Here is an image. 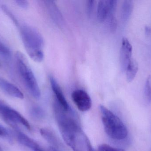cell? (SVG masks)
Instances as JSON below:
<instances>
[{
    "label": "cell",
    "mask_w": 151,
    "mask_h": 151,
    "mask_svg": "<svg viewBox=\"0 0 151 151\" xmlns=\"http://www.w3.org/2000/svg\"><path fill=\"white\" fill-rule=\"evenodd\" d=\"M55 118L63 138L73 151H93L88 137L75 118L56 100L54 105Z\"/></svg>",
    "instance_id": "1"
},
{
    "label": "cell",
    "mask_w": 151,
    "mask_h": 151,
    "mask_svg": "<svg viewBox=\"0 0 151 151\" xmlns=\"http://www.w3.org/2000/svg\"><path fill=\"white\" fill-rule=\"evenodd\" d=\"M18 27L24 47L28 56L35 62H41L44 59L43 37L36 29L31 26L24 25H19Z\"/></svg>",
    "instance_id": "2"
},
{
    "label": "cell",
    "mask_w": 151,
    "mask_h": 151,
    "mask_svg": "<svg viewBox=\"0 0 151 151\" xmlns=\"http://www.w3.org/2000/svg\"><path fill=\"white\" fill-rule=\"evenodd\" d=\"M99 109L104 128L107 135L115 140L125 139L127 136L128 130L120 119L104 105H100Z\"/></svg>",
    "instance_id": "3"
},
{
    "label": "cell",
    "mask_w": 151,
    "mask_h": 151,
    "mask_svg": "<svg viewBox=\"0 0 151 151\" xmlns=\"http://www.w3.org/2000/svg\"><path fill=\"white\" fill-rule=\"evenodd\" d=\"M15 56L19 73L26 87L33 97L39 99L40 97V90L27 60L24 55L19 51L16 53Z\"/></svg>",
    "instance_id": "4"
},
{
    "label": "cell",
    "mask_w": 151,
    "mask_h": 151,
    "mask_svg": "<svg viewBox=\"0 0 151 151\" xmlns=\"http://www.w3.org/2000/svg\"><path fill=\"white\" fill-rule=\"evenodd\" d=\"M0 118L12 127L16 128L17 124L19 123L28 130L31 129L30 124L23 116L1 100H0Z\"/></svg>",
    "instance_id": "5"
},
{
    "label": "cell",
    "mask_w": 151,
    "mask_h": 151,
    "mask_svg": "<svg viewBox=\"0 0 151 151\" xmlns=\"http://www.w3.org/2000/svg\"><path fill=\"white\" fill-rule=\"evenodd\" d=\"M72 98L78 110L81 111H87L91 108V98L84 90L81 89L74 90L72 94Z\"/></svg>",
    "instance_id": "6"
},
{
    "label": "cell",
    "mask_w": 151,
    "mask_h": 151,
    "mask_svg": "<svg viewBox=\"0 0 151 151\" xmlns=\"http://www.w3.org/2000/svg\"><path fill=\"white\" fill-rule=\"evenodd\" d=\"M117 7V1H99L97 9V17L98 21L100 23L105 21L108 18L110 12L116 11Z\"/></svg>",
    "instance_id": "7"
},
{
    "label": "cell",
    "mask_w": 151,
    "mask_h": 151,
    "mask_svg": "<svg viewBox=\"0 0 151 151\" xmlns=\"http://www.w3.org/2000/svg\"><path fill=\"white\" fill-rule=\"evenodd\" d=\"M133 47L127 38H123L120 50L121 66L122 70L126 71L127 67L132 59Z\"/></svg>",
    "instance_id": "8"
},
{
    "label": "cell",
    "mask_w": 151,
    "mask_h": 151,
    "mask_svg": "<svg viewBox=\"0 0 151 151\" xmlns=\"http://www.w3.org/2000/svg\"><path fill=\"white\" fill-rule=\"evenodd\" d=\"M50 84L53 92L55 95L56 101L63 108L65 111H68L70 109L69 104L66 100L65 97L58 83L55 79L52 77H50Z\"/></svg>",
    "instance_id": "9"
},
{
    "label": "cell",
    "mask_w": 151,
    "mask_h": 151,
    "mask_svg": "<svg viewBox=\"0 0 151 151\" xmlns=\"http://www.w3.org/2000/svg\"><path fill=\"white\" fill-rule=\"evenodd\" d=\"M0 88L11 96L23 99L24 95L20 90L14 84L0 77Z\"/></svg>",
    "instance_id": "10"
},
{
    "label": "cell",
    "mask_w": 151,
    "mask_h": 151,
    "mask_svg": "<svg viewBox=\"0 0 151 151\" xmlns=\"http://www.w3.org/2000/svg\"><path fill=\"white\" fill-rule=\"evenodd\" d=\"M45 2L46 7L54 21L59 25L62 24L63 22V17L55 3L52 1H47Z\"/></svg>",
    "instance_id": "11"
},
{
    "label": "cell",
    "mask_w": 151,
    "mask_h": 151,
    "mask_svg": "<svg viewBox=\"0 0 151 151\" xmlns=\"http://www.w3.org/2000/svg\"><path fill=\"white\" fill-rule=\"evenodd\" d=\"M134 8V2L131 0H126L122 6L121 18L124 22L128 21L132 15Z\"/></svg>",
    "instance_id": "12"
},
{
    "label": "cell",
    "mask_w": 151,
    "mask_h": 151,
    "mask_svg": "<svg viewBox=\"0 0 151 151\" xmlns=\"http://www.w3.org/2000/svg\"><path fill=\"white\" fill-rule=\"evenodd\" d=\"M17 137L20 143L33 151L40 147V145L32 139L21 132H17Z\"/></svg>",
    "instance_id": "13"
},
{
    "label": "cell",
    "mask_w": 151,
    "mask_h": 151,
    "mask_svg": "<svg viewBox=\"0 0 151 151\" xmlns=\"http://www.w3.org/2000/svg\"><path fill=\"white\" fill-rule=\"evenodd\" d=\"M138 64L136 60L132 59L126 69V77L129 82H131L135 78L138 72Z\"/></svg>",
    "instance_id": "14"
},
{
    "label": "cell",
    "mask_w": 151,
    "mask_h": 151,
    "mask_svg": "<svg viewBox=\"0 0 151 151\" xmlns=\"http://www.w3.org/2000/svg\"><path fill=\"white\" fill-rule=\"evenodd\" d=\"M40 134L43 138L54 147H58V142L55 134L49 129L43 128L40 129Z\"/></svg>",
    "instance_id": "15"
},
{
    "label": "cell",
    "mask_w": 151,
    "mask_h": 151,
    "mask_svg": "<svg viewBox=\"0 0 151 151\" xmlns=\"http://www.w3.org/2000/svg\"><path fill=\"white\" fill-rule=\"evenodd\" d=\"M144 98L147 103H151V75L147 78L144 89Z\"/></svg>",
    "instance_id": "16"
},
{
    "label": "cell",
    "mask_w": 151,
    "mask_h": 151,
    "mask_svg": "<svg viewBox=\"0 0 151 151\" xmlns=\"http://www.w3.org/2000/svg\"><path fill=\"white\" fill-rule=\"evenodd\" d=\"M31 115L32 116L33 118L36 119H40L43 117L44 115V113L42 109L38 106H34L32 108L31 110Z\"/></svg>",
    "instance_id": "17"
},
{
    "label": "cell",
    "mask_w": 151,
    "mask_h": 151,
    "mask_svg": "<svg viewBox=\"0 0 151 151\" xmlns=\"http://www.w3.org/2000/svg\"><path fill=\"white\" fill-rule=\"evenodd\" d=\"M0 54L5 57L9 58L11 56V52L9 49L0 41Z\"/></svg>",
    "instance_id": "18"
},
{
    "label": "cell",
    "mask_w": 151,
    "mask_h": 151,
    "mask_svg": "<svg viewBox=\"0 0 151 151\" xmlns=\"http://www.w3.org/2000/svg\"><path fill=\"white\" fill-rule=\"evenodd\" d=\"M99 151H125L122 149L114 148L107 144H102L98 147Z\"/></svg>",
    "instance_id": "19"
},
{
    "label": "cell",
    "mask_w": 151,
    "mask_h": 151,
    "mask_svg": "<svg viewBox=\"0 0 151 151\" xmlns=\"http://www.w3.org/2000/svg\"><path fill=\"white\" fill-rule=\"evenodd\" d=\"M94 6H95V1H88L86 4V11L87 15L89 17L92 16L94 10Z\"/></svg>",
    "instance_id": "20"
},
{
    "label": "cell",
    "mask_w": 151,
    "mask_h": 151,
    "mask_svg": "<svg viewBox=\"0 0 151 151\" xmlns=\"http://www.w3.org/2000/svg\"><path fill=\"white\" fill-rule=\"evenodd\" d=\"M15 2L17 4L18 6H19L20 8H23V9H27L29 6L28 2L27 1H25V0H17V1H15Z\"/></svg>",
    "instance_id": "21"
},
{
    "label": "cell",
    "mask_w": 151,
    "mask_h": 151,
    "mask_svg": "<svg viewBox=\"0 0 151 151\" xmlns=\"http://www.w3.org/2000/svg\"><path fill=\"white\" fill-rule=\"evenodd\" d=\"M9 136V133L4 128L0 126V137H6Z\"/></svg>",
    "instance_id": "22"
},
{
    "label": "cell",
    "mask_w": 151,
    "mask_h": 151,
    "mask_svg": "<svg viewBox=\"0 0 151 151\" xmlns=\"http://www.w3.org/2000/svg\"><path fill=\"white\" fill-rule=\"evenodd\" d=\"M145 33L147 35H149L151 33V27L149 26H146L145 28Z\"/></svg>",
    "instance_id": "23"
},
{
    "label": "cell",
    "mask_w": 151,
    "mask_h": 151,
    "mask_svg": "<svg viewBox=\"0 0 151 151\" xmlns=\"http://www.w3.org/2000/svg\"><path fill=\"white\" fill-rule=\"evenodd\" d=\"M33 151H44L41 148V147H39V148H37V149H35Z\"/></svg>",
    "instance_id": "24"
},
{
    "label": "cell",
    "mask_w": 151,
    "mask_h": 151,
    "mask_svg": "<svg viewBox=\"0 0 151 151\" xmlns=\"http://www.w3.org/2000/svg\"><path fill=\"white\" fill-rule=\"evenodd\" d=\"M50 151H58L55 148H50Z\"/></svg>",
    "instance_id": "25"
},
{
    "label": "cell",
    "mask_w": 151,
    "mask_h": 151,
    "mask_svg": "<svg viewBox=\"0 0 151 151\" xmlns=\"http://www.w3.org/2000/svg\"><path fill=\"white\" fill-rule=\"evenodd\" d=\"M0 151H3L1 147H0Z\"/></svg>",
    "instance_id": "26"
}]
</instances>
